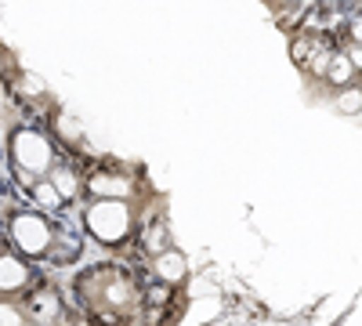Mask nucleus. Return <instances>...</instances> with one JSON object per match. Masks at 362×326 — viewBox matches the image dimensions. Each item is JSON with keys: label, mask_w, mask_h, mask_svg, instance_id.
Listing matches in <instances>:
<instances>
[{"label": "nucleus", "mask_w": 362, "mask_h": 326, "mask_svg": "<svg viewBox=\"0 0 362 326\" xmlns=\"http://www.w3.org/2000/svg\"><path fill=\"white\" fill-rule=\"evenodd\" d=\"M83 221H87L90 235H95L98 243H105V247H119L134 232L131 203H119V199H95L87 206Z\"/></svg>", "instance_id": "1"}, {"label": "nucleus", "mask_w": 362, "mask_h": 326, "mask_svg": "<svg viewBox=\"0 0 362 326\" xmlns=\"http://www.w3.org/2000/svg\"><path fill=\"white\" fill-rule=\"evenodd\" d=\"M11 156L18 163V170L25 177H37V174H47L54 167V149L51 141L40 134V131H15L11 138Z\"/></svg>", "instance_id": "2"}, {"label": "nucleus", "mask_w": 362, "mask_h": 326, "mask_svg": "<svg viewBox=\"0 0 362 326\" xmlns=\"http://www.w3.org/2000/svg\"><path fill=\"white\" fill-rule=\"evenodd\" d=\"M11 240L25 257H40V254L51 250L54 235H51V225L40 214H15L11 218Z\"/></svg>", "instance_id": "3"}, {"label": "nucleus", "mask_w": 362, "mask_h": 326, "mask_svg": "<svg viewBox=\"0 0 362 326\" xmlns=\"http://www.w3.org/2000/svg\"><path fill=\"white\" fill-rule=\"evenodd\" d=\"M87 192H90V196H98V199L131 203V196H134V182H131L127 174H119V170H98V174H90V177H87Z\"/></svg>", "instance_id": "4"}, {"label": "nucleus", "mask_w": 362, "mask_h": 326, "mask_svg": "<svg viewBox=\"0 0 362 326\" xmlns=\"http://www.w3.org/2000/svg\"><path fill=\"white\" fill-rule=\"evenodd\" d=\"M25 312H29V319L40 322V326H58V322H62V301H58L54 290H37V293H29Z\"/></svg>", "instance_id": "5"}, {"label": "nucleus", "mask_w": 362, "mask_h": 326, "mask_svg": "<svg viewBox=\"0 0 362 326\" xmlns=\"http://www.w3.org/2000/svg\"><path fill=\"white\" fill-rule=\"evenodd\" d=\"M153 276L163 283V286H177V283H185V276H189V261H185V254L181 250H163L160 257H153Z\"/></svg>", "instance_id": "6"}, {"label": "nucleus", "mask_w": 362, "mask_h": 326, "mask_svg": "<svg viewBox=\"0 0 362 326\" xmlns=\"http://www.w3.org/2000/svg\"><path fill=\"white\" fill-rule=\"evenodd\" d=\"M29 283V264L15 254H0V293H18Z\"/></svg>", "instance_id": "7"}, {"label": "nucleus", "mask_w": 362, "mask_h": 326, "mask_svg": "<svg viewBox=\"0 0 362 326\" xmlns=\"http://www.w3.org/2000/svg\"><path fill=\"white\" fill-rule=\"evenodd\" d=\"M141 247L153 254V257H160L163 250H170V232H167V225L163 221H153L145 232H141Z\"/></svg>", "instance_id": "8"}, {"label": "nucleus", "mask_w": 362, "mask_h": 326, "mask_svg": "<svg viewBox=\"0 0 362 326\" xmlns=\"http://www.w3.org/2000/svg\"><path fill=\"white\" fill-rule=\"evenodd\" d=\"M47 182L58 189V196H62V199H73V196L80 192V177H76V170H69V167H51Z\"/></svg>", "instance_id": "9"}, {"label": "nucleus", "mask_w": 362, "mask_h": 326, "mask_svg": "<svg viewBox=\"0 0 362 326\" xmlns=\"http://www.w3.org/2000/svg\"><path fill=\"white\" fill-rule=\"evenodd\" d=\"M351 73H355V66L348 62V54H334V58H329V69H326V80H329V83L348 87Z\"/></svg>", "instance_id": "10"}, {"label": "nucleus", "mask_w": 362, "mask_h": 326, "mask_svg": "<svg viewBox=\"0 0 362 326\" xmlns=\"http://www.w3.org/2000/svg\"><path fill=\"white\" fill-rule=\"evenodd\" d=\"M33 199H37V206H47V211L62 206V196H58V189L51 182H33Z\"/></svg>", "instance_id": "11"}, {"label": "nucleus", "mask_w": 362, "mask_h": 326, "mask_svg": "<svg viewBox=\"0 0 362 326\" xmlns=\"http://www.w3.org/2000/svg\"><path fill=\"white\" fill-rule=\"evenodd\" d=\"M337 109L348 112V116L362 112V91H358V87H344V91L337 95Z\"/></svg>", "instance_id": "12"}, {"label": "nucleus", "mask_w": 362, "mask_h": 326, "mask_svg": "<svg viewBox=\"0 0 362 326\" xmlns=\"http://www.w3.org/2000/svg\"><path fill=\"white\" fill-rule=\"evenodd\" d=\"M18 91H22L25 98H44V80H40V76H33V73H25V76H22V83H18Z\"/></svg>", "instance_id": "13"}, {"label": "nucleus", "mask_w": 362, "mask_h": 326, "mask_svg": "<svg viewBox=\"0 0 362 326\" xmlns=\"http://www.w3.org/2000/svg\"><path fill=\"white\" fill-rule=\"evenodd\" d=\"M348 62H351V66H362V47H358V44L351 47V54H348Z\"/></svg>", "instance_id": "14"}, {"label": "nucleus", "mask_w": 362, "mask_h": 326, "mask_svg": "<svg viewBox=\"0 0 362 326\" xmlns=\"http://www.w3.org/2000/svg\"><path fill=\"white\" fill-rule=\"evenodd\" d=\"M351 37H355V40H358V44H362V15H358V18H355V22H351Z\"/></svg>", "instance_id": "15"}, {"label": "nucleus", "mask_w": 362, "mask_h": 326, "mask_svg": "<svg viewBox=\"0 0 362 326\" xmlns=\"http://www.w3.org/2000/svg\"><path fill=\"white\" fill-rule=\"evenodd\" d=\"M58 326H87V322H73V319H62V322H58Z\"/></svg>", "instance_id": "16"}]
</instances>
